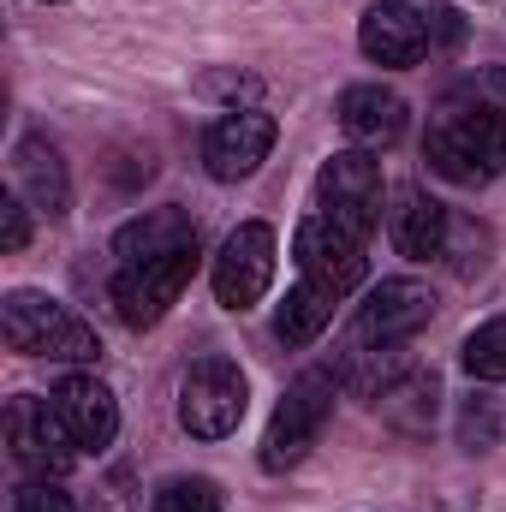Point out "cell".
I'll use <instances>...</instances> for the list:
<instances>
[{
	"label": "cell",
	"instance_id": "25",
	"mask_svg": "<svg viewBox=\"0 0 506 512\" xmlns=\"http://www.w3.org/2000/svg\"><path fill=\"white\" fill-rule=\"evenodd\" d=\"M203 90H227V96H256V78H209Z\"/></svg>",
	"mask_w": 506,
	"mask_h": 512
},
{
	"label": "cell",
	"instance_id": "14",
	"mask_svg": "<svg viewBox=\"0 0 506 512\" xmlns=\"http://www.w3.org/2000/svg\"><path fill=\"white\" fill-rule=\"evenodd\" d=\"M12 173H18V197L30 203V209H42L48 221H60L66 209H72V179H66V161H60V149L48 143V137H24L18 149H12Z\"/></svg>",
	"mask_w": 506,
	"mask_h": 512
},
{
	"label": "cell",
	"instance_id": "23",
	"mask_svg": "<svg viewBox=\"0 0 506 512\" xmlns=\"http://www.w3.org/2000/svg\"><path fill=\"white\" fill-rule=\"evenodd\" d=\"M12 512H78V507H72V495H66V489H54V477H36V483H24V489H18Z\"/></svg>",
	"mask_w": 506,
	"mask_h": 512
},
{
	"label": "cell",
	"instance_id": "1",
	"mask_svg": "<svg viewBox=\"0 0 506 512\" xmlns=\"http://www.w3.org/2000/svg\"><path fill=\"white\" fill-rule=\"evenodd\" d=\"M423 161L453 179V185H489L501 179L506 167V120L495 102L471 96V102H447L435 120H429V137H423Z\"/></svg>",
	"mask_w": 506,
	"mask_h": 512
},
{
	"label": "cell",
	"instance_id": "11",
	"mask_svg": "<svg viewBox=\"0 0 506 512\" xmlns=\"http://www.w3.org/2000/svg\"><path fill=\"white\" fill-rule=\"evenodd\" d=\"M268 149H274V120L262 108H233V114H221L209 126V137H203V161H209V173L221 185L251 179L256 167L268 161Z\"/></svg>",
	"mask_w": 506,
	"mask_h": 512
},
{
	"label": "cell",
	"instance_id": "22",
	"mask_svg": "<svg viewBox=\"0 0 506 512\" xmlns=\"http://www.w3.org/2000/svg\"><path fill=\"white\" fill-rule=\"evenodd\" d=\"M149 512H227V507H221L215 483L191 477V483H167V489L155 495V507H149Z\"/></svg>",
	"mask_w": 506,
	"mask_h": 512
},
{
	"label": "cell",
	"instance_id": "12",
	"mask_svg": "<svg viewBox=\"0 0 506 512\" xmlns=\"http://www.w3.org/2000/svg\"><path fill=\"white\" fill-rule=\"evenodd\" d=\"M358 48L376 66H417L429 54V18L417 6H405V0H376L358 18Z\"/></svg>",
	"mask_w": 506,
	"mask_h": 512
},
{
	"label": "cell",
	"instance_id": "16",
	"mask_svg": "<svg viewBox=\"0 0 506 512\" xmlns=\"http://www.w3.org/2000/svg\"><path fill=\"white\" fill-rule=\"evenodd\" d=\"M191 245H197V221L185 209H143L137 221H126L114 233L120 268H131V262H161V256H173V251H191Z\"/></svg>",
	"mask_w": 506,
	"mask_h": 512
},
{
	"label": "cell",
	"instance_id": "21",
	"mask_svg": "<svg viewBox=\"0 0 506 512\" xmlns=\"http://www.w3.org/2000/svg\"><path fill=\"white\" fill-rule=\"evenodd\" d=\"M495 441H501V411H495V399L471 393V399L459 405V447L483 453V447H495Z\"/></svg>",
	"mask_w": 506,
	"mask_h": 512
},
{
	"label": "cell",
	"instance_id": "8",
	"mask_svg": "<svg viewBox=\"0 0 506 512\" xmlns=\"http://www.w3.org/2000/svg\"><path fill=\"white\" fill-rule=\"evenodd\" d=\"M268 286H274V227L245 221L227 233V245L215 256V298L227 310H251V304H262Z\"/></svg>",
	"mask_w": 506,
	"mask_h": 512
},
{
	"label": "cell",
	"instance_id": "17",
	"mask_svg": "<svg viewBox=\"0 0 506 512\" xmlns=\"http://www.w3.org/2000/svg\"><path fill=\"white\" fill-rule=\"evenodd\" d=\"M447 233H453V221H447V209L429 191H405L399 197V209H393V245H399V256L429 262V256L447 251Z\"/></svg>",
	"mask_w": 506,
	"mask_h": 512
},
{
	"label": "cell",
	"instance_id": "13",
	"mask_svg": "<svg viewBox=\"0 0 506 512\" xmlns=\"http://www.w3.org/2000/svg\"><path fill=\"white\" fill-rule=\"evenodd\" d=\"M54 411L66 417V429H72V441L84 453H102L120 435V399H114V387L96 382V376H66L54 387Z\"/></svg>",
	"mask_w": 506,
	"mask_h": 512
},
{
	"label": "cell",
	"instance_id": "18",
	"mask_svg": "<svg viewBox=\"0 0 506 512\" xmlns=\"http://www.w3.org/2000/svg\"><path fill=\"white\" fill-rule=\"evenodd\" d=\"M334 304H340V298H334L328 286L298 280V286L286 292V304L274 310V340H280V346H292V352H298V346H310V340L334 322Z\"/></svg>",
	"mask_w": 506,
	"mask_h": 512
},
{
	"label": "cell",
	"instance_id": "2",
	"mask_svg": "<svg viewBox=\"0 0 506 512\" xmlns=\"http://www.w3.org/2000/svg\"><path fill=\"white\" fill-rule=\"evenodd\" d=\"M0 334L12 352L24 358H48V364H96L102 358V334L72 316L66 304L42 298V292H6L0 304Z\"/></svg>",
	"mask_w": 506,
	"mask_h": 512
},
{
	"label": "cell",
	"instance_id": "20",
	"mask_svg": "<svg viewBox=\"0 0 506 512\" xmlns=\"http://www.w3.org/2000/svg\"><path fill=\"white\" fill-rule=\"evenodd\" d=\"M465 370L477 376V382H506V316L501 322H483L471 340H465Z\"/></svg>",
	"mask_w": 506,
	"mask_h": 512
},
{
	"label": "cell",
	"instance_id": "19",
	"mask_svg": "<svg viewBox=\"0 0 506 512\" xmlns=\"http://www.w3.org/2000/svg\"><path fill=\"white\" fill-rule=\"evenodd\" d=\"M435 399H441V387H435V376H405V382H393L387 393H381L376 405H381V417L387 423H399L405 435H423L429 423H435Z\"/></svg>",
	"mask_w": 506,
	"mask_h": 512
},
{
	"label": "cell",
	"instance_id": "15",
	"mask_svg": "<svg viewBox=\"0 0 506 512\" xmlns=\"http://www.w3.org/2000/svg\"><path fill=\"white\" fill-rule=\"evenodd\" d=\"M405 120H411L405 96H393V90H381V84H352V90L340 96V131H346L358 149H387V143H399V137H405Z\"/></svg>",
	"mask_w": 506,
	"mask_h": 512
},
{
	"label": "cell",
	"instance_id": "6",
	"mask_svg": "<svg viewBox=\"0 0 506 512\" xmlns=\"http://www.w3.org/2000/svg\"><path fill=\"white\" fill-rule=\"evenodd\" d=\"M6 447H12V459L24 465V471H36V477H66L72 465H78V441H72V429H66V417L54 411V399H36V393H18L12 405H6Z\"/></svg>",
	"mask_w": 506,
	"mask_h": 512
},
{
	"label": "cell",
	"instance_id": "10",
	"mask_svg": "<svg viewBox=\"0 0 506 512\" xmlns=\"http://www.w3.org/2000/svg\"><path fill=\"white\" fill-rule=\"evenodd\" d=\"M435 316V292L423 280H381L376 292L364 298L358 310V328H352V346H399L411 334H423Z\"/></svg>",
	"mask_w": 506,
	"mask_h": 512
},
{
	"label": "cell",
	"instance_id": "24",
	"mask_svg": "<svg viewBox=\"0 0 506 512\" xmlns=\"http://www.w3.org/2000/svg\"><path fill=\"white\" fill-rule=\"evenodd\" d=\"M30 245V215L24 197H0V251H24Z\"/></svg>",
	"mask_w": 506,
	"mask_h": 512
},
{
	"label": "cell",
	"instance_id": "7",
	"mask_svg": "<svg viewBox=\"0 0 506 512\" xmlns=\"http://www.w3.org/2000/svg\"><path fill=\"white\" fill-rule=\"evenodd\" d=\"M191 274H197V245L161 256V262H131V268L114 274V286H108L114 316H120L126 328H155V322L179 304V292L191 286Z\"/></svg>",
	"mask_w": 506,
	"mask_h": 512
},
{
	"label": "cell",
	"instance_id": "3",
	"mask_svg": "<svg viewBox=\"0 0 506 512\" xmlns=\"http://www.w3.org/2000/svg\"><path fill=\"white\" fill-rule=\"evenodd\" d=\"M334 393H340V376L334 370H304L298 382L286 387V399L274 405V417H268V435H262V471H292L310 447H316V435L328 429V417H334Z\"/></svg>",
	"mask_w": 506,
	"mask_h": 512
},
{
	"label": "cell",
	"instance_id": "9",
	"mask_svg": "<svg viewBox=\"0 0 506 512\" xmlns=\"http://www.w3.org/2000/svg\"><path fill=\"white\" fill-rule=\"evenodd\" d=\"M292 251H298L304 280L328 286L334 298H346V292H352V286H364V274H370L364 239H358V233H346V227H340V221H328V215H310V221L298 227Z\"/></svg>",
	"mask_w": 506,
	"mask_h": 512
},
{
	"label": "cell",
	"instance_id": "4",
	"mask_svg": "<svg viewBox=\"0 0 506 512\" xmlns=\"http://www.w3.org/2000/svg\"><path fill=\"white\" fill-rule=\"evenodd\" d=\"M245 405H251V382L233 358H197L179 382V423L197 441L233 435L245 423Z\"/></svg>",
	"mask_w": 506,
	"mask_h": 512
},
{
	"label": "cell",
	"instance_id": "5",
	"mask_svg": "<svg viewBox=\"0 0 506 512\" xmlns=\"http://www.w3.org/2000/svg\"><path fill=\"white\" fill-rule=\"evenodd\" d=\"M316 209L340 221L346 233L370 239L381 227V161L370 149H340L316 173Z\"/></svg>",
	"mask_w": 506,
	"mask_h": 512
}]
</instances>
